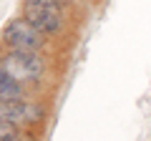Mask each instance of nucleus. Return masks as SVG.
I'll return each mask as SVG.
<instances>
[{
	"mask_svg": "<svg viewBox=\"0 0 151 141\" xmlns=\"http://www.w3.org/2000/svg\"><path fill=\"white\" fill-rule=\"evenodd\" d=\"M3 78H5V70H3V68H0V81H3Z\"/></svg>",
	"mask_w": 151,
	"mask_h": 141,
	"instance_id": "9",
	"label": "nucleus"
},
{
	"mask_svg": "<svg viewBox=\"0 0 151 141\" xmlns=\"http://www.w3.org/2000/svg\"><path fill=\"white\" fill-rule=\"evenodd\" d=\"M0 121L15 126H35L45 121V106L38 101H0Z\"/></svg>",
	"mask_w": 151,
	"mask_h": 141,
	"instance_id": "3",
	"label": "nucleus"
},
{
	"mask_svg": "<svg viewBox=\"0 0 151 141\" xmlns=\"http://www.w3.org/2000/svg\"><path fill=\"white\" fill-rule=\"evenodd\" d=\"M3 40L10 50H33V53H40L45 45V35L38 33L25 18H13L3 30Z\"/></svg>",
	"mask_w": 151,
	"mask_h": 141,
	"instance_id": "2",
	"label": "nucleus"
},
{
	"mask_svg": "<svg viewBox=\"0 0 151 141\" xmlns=\"http://www.w3.org/2000/svg\"><path fill=\"white\" fill-rule=\"evenodd\" d=\"M23 131L10 121H0V141H18Z\"/></svg>",
	"mask_w": 151,
	"mask_h": 141,
	"instance_id": "6",
	"label": "nucleus"
},
{
	"mask_svg": "<svg viewBox=\"0 0 151 141\" xmlns=\"http://www.w3.org/2000/svg\"><path fill=\"white\" fill-rule=\"evenodd\" d=\"M23 18L43 35H58L63 30V15L60 13L43 8V5H35V3H28V0L23 5Z\"/></svg>",
	"mask_w": 151,
	"mask_h": 141,
	"instance_id": "4",
	"label": "nucleus"
},
{
	"mask_svg": "<svg viewBox=\"0 0 151 141\" xmlns=\"http://www.w3.org/2000/svg\"><path fill=\"white\" fill-rule=\"evenodd\" d=\"M0 68L5 70V76L20 81L23 86L33 81H40L45 73V60L40 53L33 50H10L0 58Z\"/></svg>",
	"mask_w": 151,
	"mask_h": 141,
	"instance_id": "1",
	"label": "nucleus"
},
{
	"mask_svg": "<svg viewBox=\"0 0 151 141\" xmlns=\"http://www.w3.org/2000/svg\"><path fill=\"white\" fill-rule=\"evenodd\" d=\"M18 141H35V136H30V134H20V139Z\"/></svg>",
	"mask_w": 151,
	"mask_h": 141,
	"instance_id": "8",
	"label": "nucleus"
},
{
	"mask_svg": "<svg viewBox=\"0 0 151 141\" xmlns=\"http://www.w3.org/2000/svg\"><path fill=\"white\" fill-rule=\"evenodd\" d=\"M28 3H35V5H43V8H50V10L60 13V15H63V5H65V0H28Z\"/></svg>",
	"mask_w": 151,
	"mask_h": 141,
	"instance_id": "7",
	"label": "nucleus"
},
{
	"mask_svg": "<svg viewBox=\"0 0 151 141\" xmlns=\"http://www.w3.org/2000/svg\"><path fill=\"white\" fill-rule=\"evenodd\" d=\"M25 98V86L15 78L5 76L0 81V101H23Z\"/></svg>",
	"mask_w": 151,
	"mask_h": 141,
	"instance_id": "5",
	"label": "nucleus"
}]
</instances>
